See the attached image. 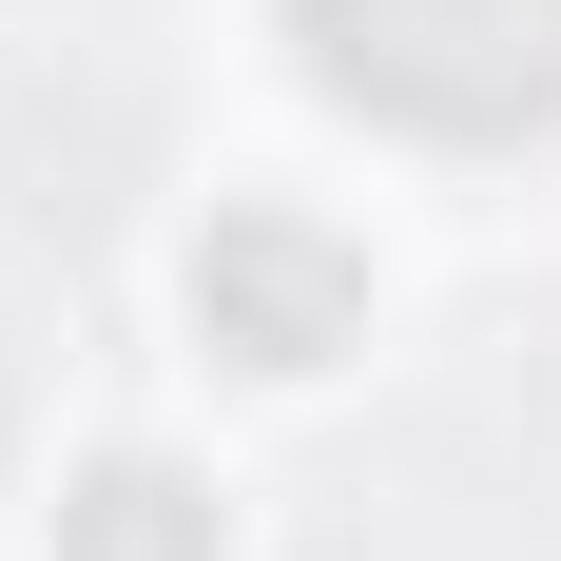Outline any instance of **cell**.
I'll return each mask as SVG.
<instances>
[{
  "label": "cell",
  "mask_w": 561,
  "mask_h": 561,
  "mask_svg": "<svg viewBox=\"0 0 561 561\" xmlns=\"http://www.w3.org/2000/svg\"><path fill=\"white\" fill-rule=\"evenodd\" d=\"M290 39L388 136H542L561 116V0H290Z\"/></svg>",
  "instance_id": "1"
},
{
  "label": "cell",
  "mask_w": 561,
  "mask_h": 561,
  "mask_svg": "<svg viewBox=\"0 0 561 561\" xmlns=\"http://www.w3.org/2000/svg\"><path fill=\"white\" fill-rule=\"evenodd\" d=\"M194 330H214L232 368H330V348L368 330V272H348L310 214H214V252H194Z\"/></svg>",
  "instance_id": "2"
},
{
  "label": "cell",
  "mask_w": 561,
  "mask_h": 561,
  "mask_svg": "<svg viewBox=\"0 0 561 561\" xmlns=\"http://www.w3.org/2000/svg\"><path fill=\"white\" fill-rule=\"evenodd\" d=\"M58 561H214V484L194 465H98L58 504Z\"/></svg>",
  "instance_id": "3"
}]
</instances>
